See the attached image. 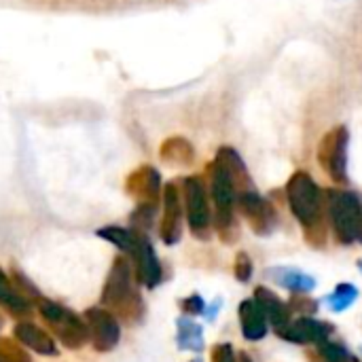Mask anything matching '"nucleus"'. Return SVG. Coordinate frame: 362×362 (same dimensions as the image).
Wrapping results in <instances>:
<instances>
[{
  "mask_svg": "<svg viewBox=\"0 0 362 362\" xmlns=\"http://www.w3.org/2000/svg\"><path fill=\"white\" fill-rule=\"evenodd\" d=\"M286 195H288V204L291 210L295 214V218L312 229L320 223L322 216V193L318 189V185L314 182V178L305 172H297L288 185H286Z\"/></svg>",
  "mask_w": 362,
  "mask_h": 362,
  "instance_id": "obj_1",
  "label": "nucleus"
},
{
  "mask_svg": "<svg viewBox=\"0 0 362 362\" xmlns=\"http://www.w3.org/2000/svg\"><path fill=\"white\" fill-rule=\"evenodd\" d=\"M329 212L333 229L341 244H352L358 240L362 225V204L356 193L350 191H331L329 193Z\"/></svg>",
  "mask_w": 362,
  "mask_h": 362,
  "instance_id": "obj_2",
  "label": "nucleus"
},
{
  "mask_svg": "<svg viewBox=\"0 0 362 362\" xmlns=\"http://www.w3.org/2000/svg\"><path fill=\"white\" fill-rule=\"evenodd\" d=\"M40 314L49 322V327H53V331L59 335L62 344H66L68 348L76 350L78 346H83L87 341V337H89L87 322H83L78 316L64 310L62 305L42 301L40 303Z\"/></svg>",
  "mask_w": 362,
  "mask_h": 362,
  "instance_id": "obj_3",
  "label": "nucleus"
},
{
  "mask_svg": "<svg viewBox=\"0 0 362 362\" xmlns=\"http://www.w3.org/2000/svg\"><path fill=\"white\" fill-rule=\"evenodd\" d=\"M318 159L325 172L335 182H346L348 178V129L335 127L329 132L318 148Z\"/></svg>",
  "mask_w": 362,
  "mask_h": 362,
  "instance_id": "obj_4",
  "label": "nucleus"
},
{
  "mask_svg": "<svg viewBox=\"0 0 362 362\" xmlns=\"http://www.w3.org/2000/svg\"><path fill=\"white\" fill-rule=\"evenodd\" d=\"M102 301L106 305H112L123 312L132 310V305L136 301V293L132 291V267L127 261H123V259L115 261L112 272H110L104 293H102Z\"/></svg>",
  "mask_w": 362,
  "mask_h": 362,
  "instance_id": "obj_5",
  "label": "nucleus"
},
{
  "mask_svg": "<svg viewBox=\"0 0 362 362\" xmlns=\"http://www.w3.org/2000/svg\"><path fill=\"white\" fill-rule=\"evenodd\" d=\"M212 195L218 210V227L225 229L227 225H231V212L235 199V174L223 159H218L212 165Z\"/></svg>",
  "mask_w": 362,
  "mask_h": 362,
  "instance_id": "obj_6",
  "label": "nucleus"
},
{
  "mask_svg": "<svg viewBox=\"0 0 362 362\" xmlns=\"http://www.w3.org/2000/svg\"><path fill=\"white\" fill-rule=\"evenodd\" d=\"M85 322L89 329V337H91L98 352H108L119 344L121 331H119V322L112 314L98 310V308H91L85 314Z\"/></svg>",
  "mask_w": 362,
  "mask_h": 362,
  "instance_id": "obj_7",
  "label": "nucleus"
},
{
  "mask_svg": "<svg viewBox=\"0 0 362 362\" xmlns=\"http://www.w3.org/2000/svg\"><path fill=\"white\" fill-rule=\"evenodd\" d=\"M185 199H187V216L189 225L195 233H202L210 225V210L206 199V189L199 178H187L185 180Z\"/></svg>",
  "mask_w": 362,
  "mask_h": 362,
  "instance_id": "obj_8",
  "label": "nucleus"
},
{
  "mask_svg": "<svg viewBox=\"0 0 362 362\" xmlns=\"http://www.w3.org/2000/svg\"><path fill=\"white\" fill-rule=\"evenodd\" d=\"M240 206H242L246 221L252 225V229L257 233H269L272 231V227L276 223V212L267 199H263L255 191H246L240 197Z\"/></svg>",
  "mask_w": 362,
  "mask_h": 362,
  "instance_id": "obj_9",
  "label": "nucleus"
},
{
  "mask_svg": "<svg viewBox=\"0 0 362 362\" xmlns=\"http://www.w3.org/2000/svg\"><path fill=\"white\" fill-rule=\"evenodd\" d=\"M329 333H331V327L316 320V318H297L295 322H288L286 329L280 331V335L286 339V341H293V344H301V346H308V344H322L325 339H329Z\"/></svg>",
  "mask_w": 362,
  "mask_h": 362,
  "instance_id": "obj_10",
  "label": "nucleus"
},
{
  "mask_svg": "<svg viewBox=\"0 0 362 362\" xmlns=\"http://www.w3.org/2000/svg\"><path fill=\"white\" fill-rule=\"evenodd\" d=\"M134 259H136V274H138V280L148 286V288H155L159 282H161V265H159V259L153 250V246L144 240V238H138L136 242V248H134Z\"/></svg>",
  "mask_w": 362,
  "mask_h": 362,
  "instance_id": "obj_11",
  "label": "nucleus"
},
{
  "mask_svg": "<svg viewBox=\"0 0 362 362\" xmlns=\"http://www.w3.org/2000/svg\"><path fill=\"white\" fill-rule=\"evenodd\" d=\"M255 301H257L259 308L263 310L267 322H269L278 333H280L282 329L288 327V322H291V310H288V305L282 303L272 291L259 286V288L255 291Z\"/></svg>",
  "mask_w": 362,
  "mask_h": 362,
  "instance_id": "obj_12",
  "label": "nucleus"
},
{
  "mask_svg": "<svg viewBox=\"0 0 362 362\" xmlns=\"http://www.w3.org/2000/svg\"><path fill=\"white\" fill-rule=\"evenodd\" d=\"M240 322H242V335L248 341H259L267 333V318L255 299H248L240 305Z\"/></svg>",
  "mask_w": 362,
  "mask_h": 362,
  "instance_id": "obj_13",
  "label": "nucleus"
},
{
  "mask_svg": "<svg viewBox=\"0 0 362 362\" xmlns=\"http://www.w3.org/2000/svg\"><path fill=\"white\" fill-rule=\"evenodd\" d=\"M180 199L174 185H168L165 189V216L161 223V238L165 244H176L180 240Z\"/></svg>",
  "mask_w": 362,
  "mask_h": 362,
  "instance_id": "obj_14",
  "label": "nucleus"
},
{
  "mask_svg": "<svg viewBox=\"0 0 362 362\" xmlns=\"http://www.w3.org/2000/svg\"><path fill=\"white\" fill-rule=\"evenodd\" d=\"M15 337H17L23 346H28L30 350H34V352H38V354H51V356L57 354L53 339H51L45 331H40L38 327H34V325H28V322L17 325V327H15Z\"/></svg>",
  "mask_w": 362,
  "mask_h": 362,
  "instance_id": "obj_15",
  "label": "nucleus"
},
{
  "mask_svg": "<svg viewBox=\"0 0 362 362\" xmlns=\"http://www.w3.org/2000/svg\"><path fill=\"white\" fill-rule=\"evenodd\" d=\"M267 276H274L276 282L293 293H310L316 288V280L299 269H291V267H280V269H269Z\"/></svg>",
  "mask_w": 362,
  "mask_h": 362,
  "instance_id": "obj_16",
  "label": "nucleus"
},
{
  "mask_svg": "<svg viewBox=\"0 0 362 362\" xmlns=\"http://www.w3.org/2000/svg\"><path fill=\"white\" fill-rule=\"evenodd\" d=\"M178 346L182 350L202 352L204 350V333L202 327L189 318H178Z\"/></svg>",
  "mask_w": 362,
  "mask_h": 362,
  "instance_id": "obj_17",
  "label": "nucleus"
},
{
  "mask_svg": "<svg viewBox=\"0 0 362 362\" xmlns=\"http://www.w3.org/2000/svg\"><path fill=\"white\" fill-rule=\"evenodd\" d=\"M0 305L11 310L13 314H25L30 310V303L25 301V297L11 286L2 269H0Z\"/></svg>",
  "mask_w": 362,
  "mask_h": 362,
  "instance_id": "obj_18",
  "label": "nucleus"
},
{
  "mask_svg": "<svg viewBox=\"0 0 362 362\" xmlns=\"http://www.w3.org/2000/svg\"><path fill=\"white\" fill-rule=\"evenodd\" d=\"M356 297H358L356 286H352V284H339V286L327 297V305H329L333 312H344V310H348V308L356 301Z\"/></svg>",
  "mask_w": 362,
  "mask_h": 362,
  "instance_id": "obj_19",
  "label": "nucleus"
},
{
  "mask_svg": "<svg viewBox=\"0 0 362 362\" xmlns=\"http://www.w3.org/2000/svg\"><path fill=\"white\" fill-rule=\"evenodd\" d=\"M98 235H100V238H104V240H108V242H112V244H117L121 250H127V252H134L136 242H138V235H134V233H132V231H127V229H119V227H106V229H100V231H98Z\"/></svg>",
  "mask_w": 362,
  "mask_h": 362,
  "instance_id": "obj_20",
  "label": "nucleus"
},
{
  "mask_svg": "<svg viewBox=\"0 0 362 362\" xmlns=\"http://www.w3.org/2000/svg\"><path fill=\"white\" fill-rule=\"evenodd\" d=\"M318 352H320V356L327 362H356L346 352V348H341L337 344H331L329 339L318 344Z\"/></svg>",
  "mask_w": 362,
  "mask_h": 362,
  "instance_id": "obj_21",
  "label": "nucleus"
},
{
  "mask_svg": "<svg viewBox=\"0 0 362 362\" xmlns=\"http://www.w3.org/2000/svg\"><path fill=\"white\" fill-rule=\"evenodd\" d=\"M0 362H30V358L21 348L13 346L11 339H2L0 341Z\"/></svg>",
  "mask_w": 362,
  "mask_h": 362,
  "instance_id": "obj_22",
  "label": "nucleus"
},
{
  "mask_svg": "<svg viewBox=\"0 0 362 362\" xmlns=\"http://www.w3.org/2000/svg\"><path fill=\"white\" fill-rule=\"evenodd\" d=\"M250 276H252V263H250L248 255L240 252L238 259H235V278H238L240 282H248Z\"/></svg>",
  "mask_w": 362,
  "mask_h": 362,
  "instance_id": "obj_23",
  "label": "nucleus"
},
{
  "mask_svg": "<svg viewBox=\"0 0 362 362\" xmlns=\"http://www.w3.org/2000/svg\"><path fill=\"white\" fill-rule=\"evenodd\" d=\"M180 308L185 310V314L197 316V314H202V312L206 310V303H204V299H202L199 295H193V297H187V299L180 303Z\"/></svg>",
  "mask_w": 362,
  "mask_h": 362,
  "instance_id": "obj_24",
  "label": "nucleus"
},
{
  "mask_svg": "<svg viewBox=\"0 0 362 362\" xmlns=\"http://www.w3.org/2000/svg\"><path fill=\"white\" fill-rule=\"evenodd\" d=\"M212 362H235V354H233V348L229 344H221L214 348L212 352Z\"/></svg>",
  "mask_w": 362,
  "mask_h": 362,
  "instance_id": "obj_25",
  "label": "nucleus"
},
{
  "mask_svg": "<svg viewBox=\"0 0 362 362\" xmlns=\"http://www.w3.org/2000/svg\"><path fill=\"white\" fill-rule=\"evenodd\" d=\"M240 362H252V361H250V358H248L246 354H242V358H240Z\"/></svg>",
  "mask_w": 362,
  "mask_h": 362,
  "instance_id": "obj_26",
  "label": "nucleus"
},
{
  "mask_svg": "<svg viewBox=\"0 0 362 362\" xmlns=\"http://www.w3.org/2000/svg\"><path fill=\"white\" fill-rule=\"evenodd\" d=\"M358 240H361V242H362V225H361V233H358Z\"/></svg>",
  "mask_w": 362,
  "mask_h": 362,
  "instance_id": "obj_27",
  "label": "nucleus"
},
{
  "mask_svg": "<svg viewBox=\"0 0 362 362\" xmlns=\"http://www.w3.org/2000/svg\"><path fill=\"white\" fill-rule=\"evenodd\" d=\"M358 269H361V272H362V261H361V263H358Z\"/></svg>",
  "mask_w": 362,
  "mask_h": 362,
  "instance_id": "obj_28",
  "label": "nucleus"
}]
</instances>
